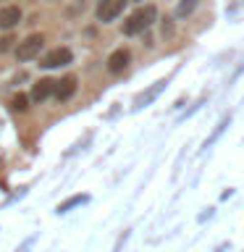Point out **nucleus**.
<instances>
[{
	"mask_svg": "<svg viewBox=\"0 0 244 252\" xmlns=\"http://www.w3.org/2000/svg\"><path fill=\"white\" fill-rule=\"evenodd\" d=\"M11 105H13V110H19V113H21V110L29 108V97H27V94H16Z\"/></svg>",
	"mask_w": 244,
	"mask_h": 252,
	"instance_id": "12",
	"label": "nucleus"
},
{
	"mask_svg": "<svg viewBox=\"0 0 244 252\" xmlns=\"http://www.w3.org/2000/svg\"><path fill=\"white\" fill-rule=\"evenodd\" d=\"M74 92H76V79H74V76H63L61 82H55L53 94H55L58 100H68Z\"/></svg>",
	"mask_w": 244,
	"mask_h": 252,
	"instance_id": "6",
	"label": "nucleus"
},
{
	"mask_svg": "<svg viewBox=\"0 0 244 252\" xmlns=\"http://www.w3.org/2000/svg\"><path fill=\"white\" fill-rule=\"evenodd\" d=\"M155 19H157V8L155 5L139 8V11H134L129 19L123 21V34L126 37H137V34H142V32H147L150 27H152Z\"/></svg>",
	"mask_w": 244,
	"mask_h": 252,
	"instance_id": "1",
	"label": "nucleus"
},
{
	"mask_svg": "<svg viewBox=\"0 0 244 252\" xmlns=\"http://www.w3.org/2000/svg\"><path fill=\"white\" fill-rule=\"evenodd\" d=\"M197 3H200V0H181L176 5V19H186V16L197 8Z\"/></svg>",
	"mask_w": 244,
	"mask_h": 252,
	"instance_id": "11",
	"label": "nucleus"
},
{
	"mask_svg": "<svg viewBox=\"0 0 244 252\" xmlns=\"http://www.w3.org/2000/svg\"><path fill=\"white\" fill-rule=\"evenodd\" d=\"M163 87H165V79H160V82H155L152 87H150V90H145V92H142L139 97H137V108H142V105H147L150 100H155L157 94L163 92Z\"/></svg>",
	"mask_w": 244,
	"mask_h": 252,
	"instance_id": "9",
	"label": "nucleus"
},
{
	"mask_svg": "<svg viewBox=\"0 0 244 252\" xmlns=\"http://www.w3.org/2000/svg\"><path fill=\"white\" fill-rule=\"evenodd\" d=\"M87 200H90V197H87V194H76V197H71V200H66V202H61V205H58V213H61V216H63V213H68L71 208H76V205H84Z\"/></svg>",
	"mask_w": 244,
	"mask_h": 252,
	"instance_id": "10",
	"label": "nucleus"
},
{
	"mask_svg": "<svg viewBox=\"0 0 244 252\" xmlns=\"http://www.w3.org/2000/svg\"><path fill=\"white\" fill-rule=\"evenodd\" d=\"M71 61H74V55H71L68 47H53L47 55H42L39 66L42 68H63V66H68Z\"/></svg>",
	"mask_w": 244,
	"mask_h": 252,
	"instance_id": "3",
	"label": "nucleus"
},
{
	"mask_svg": "<svg viewBox=\"0 0 244 252\" xmlns=\"http://www.w3.org/2000/svg\"><path fill=\"white\" fill-rule=\"evenodd\" d=\"M19 21H21V11L16 5H5L0 11V29H13Z\"/></svg>",
	"mask_w": 244,
	"mask_h": 252,
	"instance_id": "7",
	"label": "nucleus"
},
{
	"mask_svg": "<svg viewBox=\"0 0 244 252\" xmlns=\"http://www.w3.org/2000/svg\"><path fill=\"white\" fill-rule=\"evenodd\" d=\"M129 61H131V55H129V50H116V53H110V58H108V71L110 74H121V71L129 66Z\"/></svg>",
	"mask_w": 244,
	"mask_h": 252,
	"instance_id": "5",
	"label": "nucleus"
},
{
	"mask_svg": "<svg viewBox=\"0 0 244 252\" xmlns=\"http://www.w3.org/2000/svg\"><path fill=\"white\" fill-rule=\"evenodd\" d=\"M123 8H126V0H100L94 16H97V21L110 24L113 19H118V16L123 13Z\"/></svg>",
	"mask_w": 244,
	"mask_h": 252,
	"instance_id": "2",
	"label": "nucleus"
},
{
	"mask_svg": "<svg viewBox=\"0 0 244 252\" xmlns=\"http://www.w3.org/2000/svg\"><path fill=\"white\" fill-rule=\"evenodd\" d=\"M53 90H55V82H53V79H39V82L31 87V100H34V102L47 100V97L53 94Z\"/></svg>",
	"mask_w": 244,
	"mask_h": 252,
	"instance_id": "8",
	"label": "nucleus"
},
{
	"mask_svg": "<svg viewBox=\"0 0 244 252\" xmlns=\"http://www.w3.org/2000/svg\"><path fill=\"white\" fill-rule=\"evenodd\" d=\"M11 42H13L11 37H3V39H0V53H8V50H11Z\"/></svg>",
	"mask_w": 244,
	"mask_h": 252,
	"instance_id": "13",
	"label": "nucleus"
},
{
	"mask_svg": "<svg viewBox=\"0 0 244 252\" xmlns=\"http://www.w3.org/2000/svg\"><path fill=\"white\" fill-rule=\"evenodd\" d=\"M42 45H45V37H42V34H29V37L19 45L16 58H19V61H31L39 50H42Z\"/></svg>",
	"mask_w": 244,
	"mask_h": 252,
	"instance_id": "4",
	"label": "nucleus"
}]
</instances>
